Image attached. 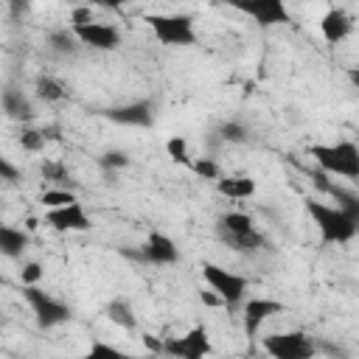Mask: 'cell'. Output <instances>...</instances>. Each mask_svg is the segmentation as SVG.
Wrapping results in <instances>:
<instances>
[{"label": "cell", "mask_w": 359, "mask_h": 359, "mask_svg": "<svg viewBox=\"0 0 359 359\" xmlns=\"http://www.w3.org/2000/svg\"><path fill=\"white\" fill-rule=\"evenodd\" d=\"M140 258L149 261V264L165 266V264H174L180 258V250H177V244L165 233H149L146 244L140 247Z\"/></svg>", "instance_id": "4fadbf2b"}, {"label": "cell", "mask_w": 359, "mask_h": 359, "mask_svg": "<svg viewBox=\"0 0 359 359\" xmlns=\"http://www.w3.org/2000/svg\"><path fill=\"white\" fill-rule=\"evenodd\" d=\"M0 107H3V112H6L8 118H14V121H31V118H34V104H31V98H28L22 90H17V87H6V90L0 93Z\"/></svg>", "instance_id": "9a60e30c"}, {"label": "cell", "mask_w": 359, "mask_h": 359, "mask_svg": "<svg viewBox=\"0 0 359 359\" xmlns=\"http://www.w3.org/2000/svg\"><path fill=\"white\" fill-rule=\"evenodd\" d=\"M325 191L337 196V202H339L337 208H339L342 213H348L351 219H356V222H359V199H356V194H348V191H342V188H337V185H328Z\"/></svg>", "instance_id": "d4e9b609"}, {"label": "cell", "mask_w": 359, "mask_h": 359, "mask_svg": "<svg viewBox=\"0 0 359 359\" xmlns=\"http://www.w3.org/2000/svg\"><path fill=\"white\" fill-rule=\"evenodd\" d=\"M351 28H353V20H351L348 11H342V8H328V11L323 14V20H320V31H323L325 42H331V45L342 42V39L351 34Z\"/></svg>", "instance_id": "5bb4252c"}, {"label": "cell", "mask_w": 359, "mask_h": 359, "mask_svg": "<svg viewBox=\"0 0 359 359\" xmlns=\"http://www.w3.org/2000/svg\"><path fill=\"white\" fill-rule=\"evenodd\" d=\"M280 311H283V303H278V300H272V297H250V300L244 303V331H247V337H255L258 328H261L269 317H275V314H280Z\"/></svg>", "instance_id": "7c38bea8"}, {"label": "cell", "mask_w": 359, "mask_h": 359, "mask_svg": "<svg viewBox=\"0 0 359 359\" xmlns=\"http://www.w3.org/2000/svg\"><path fill=\"white\" fill-rule=\"evenodd\" d=\"M238 11L250 14L258 25H278V22H289V11L283 6V0H247V3H236Z\"/></svg>", "instance_id": "8fae6325"}, {"label": "cell", "mask_w": 359, "mask_h": 359, "mask_svg": "<svg viewBox=\"0 0 359 359\" xmlns=\"http://www.w3.org/2000/svg\"><path fill=\"white\" fill-rule=\"evenodd\" d=\"M42 177L48 180V182H53L56 188H65V191H73V177H70V171H67V165L65 163H59V160H42Z\"/></svg>", "instance_id": "d6986e66"}, {"label": "cell", "mask_w": 359, "mask_h": 359, "mask_svg": "<svg viewBox=\"0 0 359 359\" xmlns=\"http://www.w3.org/2000/svg\"><path fill=\"white\" fill-rule=\"evenodd\" d=\"M73 36L79 45H87L93 50H115L121 45V31L118 25L109 22H84V25H70Z\"/></svg>", "instance_id": "ba28073f"}, {"label": "cell", "mask_w": 359, "mask_h": 359, "mask_svg": "<svg viewBox=\"0 0 359 359\" xmlns=\"http://www.w3.org/2000/svg\"><path fill=\"white\" fill-rule=\"evenodd\" d=\"M306 210L314 219L323 244H348L359 230V222L351 219L348 213H342L334 205H325V202H317V199H306Z\"/></svg>", "instance_id": "6da1fadb"}, {"label": "cell", "mask_w": 359, "mask_h": 359, "mask_svg": "<svg viewBox=\"0 0 359 359\" xmlns=\"http://www.w3.org/2000/svg\"><path fill=\"white\" fill-rule=\"evenodd\" d=\"M219 137L224 143H247V129L238 123V121H224L219 126Z\"/></svg>", "instance_id": "4316f807"}, {"label": "cell", "mask_w": 359, "mask_h": 359, "mask_svg": "<svg viewBox=\"0 0 359 359\" xmlns=\"http://www.w3.org/2000/svg\"><path fill=\"white\" fill-rule=\"evenodd\" d=\"M39 202H42L45 210H56V208H67V205H73V202H79V199H76L73 191H65V188H48V191L39 194Z\"/></svg>", "instance_id": "cb8c5ba5"}, {"label": "cell", "mask_w": 359, "mask_h": 359, "mask_svg": "<svg viewBox=\"0 0 359 359\" xmlns=\"http://www.w3.org/2000/svg\"><path fill=\"white\" fill-rule=\"evenodd\" d=\"M165 151H168V157L174 160V163H191V157H188V140L185 137H180V135H174V137H168L165 140Z\"/></svg>", "instance_id": "83f0119b"}, {"label": "cell", "mask_w": 359, "mask_h": 359, "mask_svg": "<svg viewBox=\"0 0 359 359\" xmlns=\"http://www.w3.org/2000/svg\"><path fill=\"white\" fill-rule=\"evenodd\" d=\"M81 359H132L126 351L115 348V345H107V342H93L90 351L81 356Z\"/></svg>", "instance_id": "484cf974"}, {"label": "cell", "mask_w": 359, "mask_h": 359, "mask_svg": "<svg viewBox=\"0 0 359 359\" xmlns=\"http://www.w3.org/2000/svg\"><path fill=\"white\" fill-rule=\"evenodd\" d=\"M39 132H42V140H45V143H50V140H59V137H62V135H59L62 129H59L56 123H50V126H42Z\"/></svg>", "instance_id": "e575fe53"}, {"label": "cell", "mask_w": 359, "mask_h": 359, "mask_svg": "<svg viewBox=\"0 0 359 359\" xmlns=\"http://www.w3.org/2000/svg\"><path fill=\"white\" fill-rule=\"evenodd\" d=\"M98 163H101L104 168H126V165H129V157H126V151H121V149H109V151H104V154L98 157Z\"/></svg>", "instance_id": "4dcf8cb0"}, {"label": "cell", "mask_w": 359, "mask_h": 359, "mask_svg": "<svg viewBox=\"0 0 359 359\" xmlns=\"http://www.w3.org/2000/svg\"><path fill=\"white\" fill-rule=\"evenodd\" d=\"M216 188H219V194H224L230 199H247V196L255 194V180L241 177V174H236V177H219L216 180Z\"/></svg>", "instance_id": "ac0fdd59"}, {"label": "cell", "mask_w": 359, "mask_h": 359, "mask_svg": "<svg viewBox=\"0 0 359 359\" xmlns=\"http://www.w3.org/2000/svg\"><path fill=\"white\" fill-rule=\"evenodd\" d=\"M34 90H36V95L42 101H62L67 95V87L59 79H53V76H39L36 84H34Z\"/></svg>", "instance_id": "44dd1931"}, {"label": "cell", "mask_w": 359, "mask_h": 359, "mask_svg": "<svg viewBox=\"0 0 359 359\" xmlns=\"http://www.w3.org/2000/svg\"><path fill=\"white\" fill-rule=\"evenodd\" d=\"M20 278H22V286H36V283L42 280V264H36V261H28V264L22 266Z\"/></svg>", "instance_id": "1f68e13d"}, {"label": "cell", "mask_w": 359, "mask_h": 359, "mask_svg": "<svg viewBox=\"0 0 359 359\" xmlns=\"http://www.w3.org/2000/svg\"><path fill=\"white\" fill-rule=\"evenodd\" d=\"M107 317H109V323H115V325H121V328H135V311H132V306H129L126 300H121V297H115V300L107 303Z\"/></svg>", "instance_id": "ffe728a7"}, {"label": "cell", "mask_w": 359, "mask_h": 359, "mask_svg": "<svg viewBox=\"0 0 359 359\" xmlns=\"http://www.w3.org/2000/svg\"><path fill=\"white\" fill-rule=\"evenodd\" d=\"M202 278L205 283L210 286V292H216L219 303H227V306H236L244 300V292H247V278L244 275H236L219 264H210L205 261L202 264Z\"/></svg>", "instance_id": "5b68a950"}, {"label": "cell", "mask_w": 359, "mask_h": 359, "mask_svg": "<svg viewBox=\"0 0 359 359\" xmlns=\"http://www.w3.org/2000/svg\"><path fill=\"white\" fill-rule=\"evenodd\" d=\"M48 45H50V50H53V53H62V56H67V53H76V50H79V42H76V36H73V31H70V28L50 31V34H48Z\"/></svg>", "instance_id": "7402d4cb"}, {"label": "cell", "mask_w": 359, "mask_h": 359, "mask_svg": "<svg viewBox=\"0 0 359 359\" xmlns=\"http://www.w3.org/2000/svg\"><path fill=\"white\" fill-rule=\"evenodd\" d=\"M70 20H73V25H84V22H93V11H90L87 6H81V8H73Z\"/></svg>", "instance_id": "836d02e7"}, {"label": "cell", "mask_w": 359, "mask_h": 359, "mask_svg": "<svg viewBox=\"0 0 359 359\" xmlns=\"http://www.w3.org/2000/svg\"><path fill=\"white\" fill-rule=\"evenodd\" d=\"M104 115L112 121V123H121V126H151L154 123V107L151 101H129V104H121V107H109L104 109Z\"/></svg>", "instance_id": "30bf717a"}, {"label": "cell", "mask_w": 359, "mask_h": 359, "mask_svg": "<svg viewBox=\"0 0 359 359\" xmlns=\"http://www.w3.org/2000/svg\"><path fill=\"white\" fill-rule=\"evenodd\" d=\"M194 171H196L202 180H219V177H222V168H219V163H216L213 157H199V160L194 163Z\"/></svg>", "instance_id": "f1b7e54d"}, {"label": "cell", "mask_w": 359, "mask_h": 359, "mask_svg": "<svg viewBox=\"0 0 359 359\" xmlns=\"http://www.w3.org/2000/svg\"><path fill=\"white\" fill-rule=\"evenodd\" d=\"M255 224H252V216L247 213H238V210H230L219 219V236L222 238H233V236H247L252 233Z\"/></svg>", "instance_id": "e0dca14e"}, {"label": "cell", "mask_w": 359, "mask_h": 359, "mask_svg": "<svg viewBox=\"0 0 359 359\" xmlns=\"http://www.w3.org/2000/svg\"><path fill=\"white\" fill-rule=\"evenodd\" d=\"M309 154L328 174L348 177V180H356L359 177V149L351 140H339V143H331V146L317 143V146L309 149Z\"/></svg>", "instance_id": "7a4b0ae2"}, {"label": "cell", "mask_w": 359, "mask_h": 359, "mask_svg": "<svg viewBox=\"0 0 359 359\" xmlns=\"http://www.w3.org/2000/svg\"><path fill=\"white\" fill-rule=\"evenodd\" d=\"M45 224L59 230V233H84L93 227V219L87 216V210L81 208V202H73L67 208H56L45 213Z\"/></svg>", "instance_id": "9c48e42d"}, {"label": "cell", "mask_w": 359, "mask_h": 359, "mask_svg": "<svg viewBox=\"0 0 359 359\" xmlns=\"http://www.w3.org/2000/svg\"><path fill=\"white\" fill-rule=\"evenodd\" d=\"M20 146H22L25 151H42V146H45L42 132H39V129H22V132H20Z\"/></svg>", "instance_id": "f546056e"}, {"label": "cell", "mask_w": 359, "mask_h": 359, "mask_svg": "<svg viewBox=\"0 0 359 359\" xmlns=\"http://www.w3.org/2000/svg\"><path fill=\"white\" fill-rule=\"evenodd\" d=\"M146 22L151 34L168 48H188L196 42L194 20L188 14H149Z\"/></svg>", "instance_id": "3957f363"}, {"label": "cell", "mask_w": 359, "mask_h": 359, "mask_svg": "<svg viewBox=\"0 0 359 359\" xmlns=\"http://www.w3.org/2000/svg\"><path fill=\"white\" fill-rule=\"evenodd\" d=\"M163 353L171 359H205L210 353V334L205 325H194L182 337H168L163 342Z\"/></svg>", "instance_id": "52a82bcc"}, {"label": "cell", "mask_w": 359, "mask_h": 359, "mask_svg": "<svg viewBox=\"0 0 359 359\" xmlns=\"http://www.w3.org/2000/svg\"><path fill=\"white\" fill-rule=\"evenodd\" d=\"M28 241H31V238H28L25 230L0 222V255H6V258H20V255L25 252Z\"/></svg>", "instance_id": "2e32d148"}, {"label": "cell", "mask_w": 359, "mask_h": 359, "mask_svg": "<svg viewBox=\"0 0 359 359\" xmlns=\"http://www.w3.org/2000/svg\"><path fill=\"white\" fill-rule=\"evenodd\" d=\"M264 351L272 359H314L317 342L303 331H278L264 337Z\"/></svg>", "instance_id": "277c9868"}, {"label": "cell", "mask_w": 359, "mask_h": 359, "mask_svg": "<svg viewBox=\"0 0 359 359\" xmlns=\"http://www.w3.org/2000/svg\"><path fill=\"white\" fill-rule=\"evenodd\" d=\"M0 180H6V182H17L20 180V168L14 163H8L6 157H0Z\"/></svg>", "instance_id": "d6a6232c"}, {"label": "cell", "mask_w": 359, "mask_h": 359, "mask_svg": "<svg viewBox=\"0 0 359 359\" xmlns=\"http://www.w3.org/2000/svg\"><path fill=\"white\" fill-rule=\"evenodd\" d=\"M22 297H25V303L31 306V311H34L39 328H56V325H62V323H67V320L73 317L67 303L56 300L53 294L42 292L39 286H25V289H22Z\"/></svg>", "instance_id": "8992f818"}, {"label": "cell", "mask_w": 359, "mask_h": 359, "mask_svg": "<svg viewBox=\"0 0 359 359\" xmlns=\"http://www.w3.org/2000/svg\"><path fill=\"white\" fill-rule=\"evenodd\" d=\"M230 250H236V252H258V250H264V244H266V238L258 233V230H252V233H247V236H233V238H222Z\"/></svg>", "instance_id": "603a6c76"}, {"label": "cell", "mask_w": 359, "mask_h": 359, "mask_svg": "<svg viewBox=\"0 0 359 359\" xmlns=\"http://www.w3.org/2000/svg\"><path fill=\"white\" fill-rule=\"evenodd\" d=\"M143 342H146L151 351H163V342H154V339H151V334H143Z\"/></svg>", "instance_id": "d590c367"}]
</instances>
